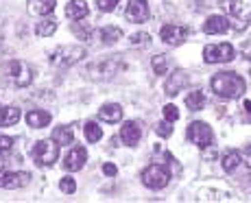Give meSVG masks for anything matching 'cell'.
Here are the masks:
<instances>
[{"mask_svg": "<svg viewBox=\"0 0 251 203\" xmlns=\"http://www.w3.org/2000/svg\"><path fill=\"white\" fill-rule=\"evenodd\" d=\"M59 188H61V192H66V195H75L76 181L72 179V177H64V179L59 181Z\"/></svg>", "mask_w": 251, "mask_h": 203, "instance_id": "obj_28", "label": "cell"}, {"mask_svg": "<svg viewBox=\"0 0 251 203\" xmlns=\"http://www.w3.org/2000/svg\"><path fill=\"white\" fill-rule=\"evenodd\" d=\"M55 31H57V20H52V18H48V20L40 22V24L35 26V33H37L40 37H50Z\"/></svg>", "mask_w": 251, "mask_h": 203, "instance_id": "obj_25", "label": "cell"}, {"mask_svg": "<svg viewBox=\"0 0 251 203\" xmlns=\"http://www.w3.org/2000/svg\"><path fill=\"white\" fill-rule=\"evenodd\" d=\"M240 162H243V157H240L238 151H227L223 155V171L225 173H234L236 168H238Z\"/></svg>", "mask_w": 251, "mask_h": 203, "instance_id": "obj_24", "label": "cell"}, {"mask_svg": "<svg viewBox=\"0 0 251 203\" xmlns=\"http://www.w3.org/2000/svg\"><path fill=\"white\" fill-rule=\"evenodd\" d=\"M52 140L57 144H72L75 142V131H72V127H57L52 131Z\"/></svg>", "mask_w": 251, "mask_h": 203, "instance_id": "obj_23", "label": "cell"}, {"mask_svg": "<svg viewBox=\"0 0 251 203\" xmlns=\"http://www.w3.org/2000/svg\"><path fill=\"white\" fill-rule=\"evenodd\" d=\"M72 31H75L76 35L81 37V40H88V37H90V31H85V28H81L79 24H75V26H72Z\"/></svg>", "mask_w": 251, "mask_h": 203, "instance_id": "obj_34", "label": "cell"}, {"mask_svg": "<svg viewBox=\"0 0 251 203\" xmlns=\"http://www.w3.org/2000/svg\"><path fill=\"white\" fill-rule=\"evenodd\" d=\"M20 120V109L16 107H0V127H11Z\"/></svg>", "mask_w": 251, "mask_h": 203, "instance_id": "obj_20", "label": "cell"}, {"mask_svg": "<svg viewBox=\"0 0 251 203\" xmlns=\"http://www.w3.org/2000/svg\"><path fill=\"white\" fill-rule=\"evenodd\" d=\"M13 144V138H4V135H0V151H9Z\"/></svg>", "mask_w": 251, "mask_h": 203, "instance_id": "obj_33", "label": "cell"}, {"mask_svg": "<svg viewBox=\"0 0 251 203\" xmlns=\"http://www.w3.org/2000/svg\"><path fill=\"white\" fill-rule=\"evenodd\" d=\"M249 18H251V16H249Z\"/></svg>", "mask_w": 251, "mask_h": 203, "instance_id": "obj_39", "label": "cell"}, {"mask_svg": "<svg viewBox=\"0 0 251 203\" xmlns=\"http://www.w3.org/2000/svg\"><path fill=\"white\" fill-rule=\"evenodd\" d=\"M186 85H188V75L181 70H175L168 76L166 85H164V92H166L168 96H175V94H179V90H183Z\"/></svg>", "mask_w": 251, "mask_h": 203, "instance_id": "obj_14", "label": "cell"}, {"mask_svg": "<svg viewBox=\"0 0 251 203\" xmlns=\"http://www.w3.org/2000/svg\"><path fill=\"white\" fill-rule=\"evenodd\" d=\"M236 51L231 44H210L203 48V59L205 64H227V61L234 59Z\"/></svg>", "mask_w": 251, "mask_h": 203, "instance_id": "obj_6", "label": "cell"}, {"mask_svg": "<svg viewBox=\"0 0 251 203\" xmlns=\"http://www.w3.org/2000/svg\"><path fill=\"white\" fill-rule=\"evenodd\" d=\"M123 68H125V64L120 61V55H116V57H112V59H105V61H100V64H96L94 68H90V70H94V72L100 70L99 76L107 79V76H114L118 70H123Z\"/></svg>", "mask_w": 251, "mask_h": 203, "instance_id": "obj_13", "label": "cell"}, {"mask_svg": "<svg viewBox=\"0 0 251 203\" xmlns=\"http://www.w3.org/2000/svg\"><path fill=\"white\" fill-rule=\"evenodd\" d=\"M26 125L33 129H44L50 125V114L42 112V109H33V112L26 114Z\"/></svg>", "mask_w": 251, "mask_h": 203, "instance_id": "obj_19", "label": "cell"}, {"mask_svg": "<svg viewBox=\"0 0 251 203\" xmlns=\"http://www.w3.org/2000/svg\"><path fill=\"white\" fill-rule=\"evenodd\" d=\"M210 85L214 90V94L221 96V99H240L247 92L245 79L236 72H219V75L212 76Z\"/></svg>", "mask_w": 251, "mask_h": 203, "instance_id": "obj_1", "label": "cell"}, {"mask_svg": "<svg viewBox=\"0 0 251 203\" xmlns=\"http://www.w3.org/2000/svg\"><path fill=\"white\" fill-rule=\"evenodd\" d=\"M151 44V35L149 33H136L131 37V46H149Z\"/></svg>", "mask_w": 251, "mask_h": 203, "instance_id": "obj_29", "label": "cell"}, {"mask_svg": "<svg viewBox=\"0 0 251 203\" xmlns=\"http://www.w3.org/2000/svg\"><path fill=\"white\" fill-rule=\"evenodd\" d=\"M85 162H88V151H85L83 147H75V149H70V153L66 155L64 168L66 171H81Z\"/></svg>", "mask_w": 251, "mask_h": 203, "instance_id": "obj_12", "label": "cell"}, {"mask_svg": "<svg viewBox=\"0 0 251 203\" xmlns=\"http://www.w3.org/2000/svg\"><path fill=\"white\" fill-rule=\"evenodd\" d=\"M160 35L168 46H179L181 42L186 40L188 31L183 26H177V24H164V26L160 28Z\"/></svg>", "mask_w": 251, "mask_h": 203, "instance_id": "obj_8", "label": "cell"}, {"mask_svg": "<svg viewBox=\"0 0 251 203\" xmlns=\"http://www.w3.org/2000/svg\"><path fill=\"white\" fill-rule=\"evenodd\" d=\"M99 118L105 120V123H120L123 118V107L118 103H107L99 109Z\"/></svg>", "mask_w": 251, "mask_h": 203, "instance_id": "obj_18", "label": "cell"}, {"mask_svg": "<svg viewBox=\"0 0 251 203\" xmlns=\"http://www.w3.org/2000/svg\"><path fill=\"white\" fill-rule=\"evenodd\" d=\"M85 138H88V142H99L100 138H103V131H100L99 123H90L85 125Z\"/></svg>", "mask_w": 251, "mask_h": 203, "instance_id": "obj_26", "label": "cell"}, {"mask_svg": "<svg viewBox=\"0 0 251 203\" xmlns=\"http://www.w3.org/2000/svg\"><path fill=\"white\" fill-rule=\"evenodd\" d=\"M186 107L188 109H192V112H199V109H203L205 107V96H203V92H190V94L186 96Z\"/></svg>", "mask_w": 251, "mask_h": 203, "instance_id": "obj_22", "label": "cell"}, {"mask_svg": "<svg viewBox=\"0 0 251 203\" xmlns=\"http://www.w3.org/2000/svg\"><path fill=\"white\" fill-rule=\"evenodd\" d=\"M7 72L16 79V85H20V88H26L28 83H31V70H28V66L24 64V61H9L7 64Z\"/></svg>", "mask_w": 251, "mask_h": 203, "instance_id": "obj_7", "label": "cell"}, {"mask_svg": "<svg viewBox=\"0 0 251 203\" xmlns=\"http://www.w3.org/2000/svg\"><path fill=\"white\" fill-rule=\"evenodd\" d=\"M243 55L247 57V59H251V42H249V44H245V46H243Z\"/></svg>", "mask_w": 251, "mask_h": 203, "instance_id": "obj_38", "label": "cell"}, {"mask_svg": "<svg viewBox=\"0 0 251 203\" xmlns=\"http://www.w3.org/2000/svg\"><path fill=\"white\" fill-rule=\"evenodd\" d=\"M168 179H171V173L166 171V166L162 164H151L142 171V183L151 190H162V188L168 186Z\"/></svg>", "mask_w": 251, "mask_h": 203, "instance_id": "obj_3", "label": "cell"}, {"mask_svg": "<svg viewBox=\"0 0 251 203\" xmlns=\"http://www.w3.org/2000/svg\"><path fill=\"white\" fill-rule=\"evenodd\" d=\"M85 57V48L83 46H59L57 51H52L50 55V64L59 66V68H68L75 61L83 59Z\"/></svg>", "mask_w": 251, "mask_h": 203, "instance_id": "obj_4", "label": "cell"}, {"mask_svg": "<svg viewBox=\"0 0 251 203\" xmlns=\"http://www.w3.org/2000/svg\"><path fill=\"white\" fill-rule=\"evenodd\" d=\"M57 7V0H28V13L33 16H48Z\"/></svg>", "mask_w": 251, "mask_h": 203, "instance_id": "obj_17", "label": "cell"}, {"mask_svg": "<svg viewBox=\"0 0 251 203\" xmlns=\"http://www.w3.org/2000/svg\"><path fill=\"white\" fill-rule=\"evenodd\" d=\"M31 175L28 173H11V171H0V188H7V190H13V188H22L26 186Z\"/></svg>", "mask_w": 251, "mask_h": 203, "instance_id": "obj_9", "label": "cell"}, {"mask_svg": "<svg viewBox=\"0 0 251 203\" xmlns=\"http://www.w3.org/2000/svg\"><path fill=\"white\" fill-rule=\"evenodd\" d=\"M186 133H188V140L195 142L197 147H201V149L212 147V142H214V131L207 127V123H201V120H195V123L188 125Z\"/></svg>", "mask_w": 251, "mask_h": 203, "instance_id": "obj_5", "label": "cell"}, {"mask_svg": "<svg viewBox=\"0 0 251 203\" xmlns=\"http://www.w3.org/2000/svg\"><path fill=\"white\" fill-rule=\"evenodd\" d=\"M149 13L151 11H149L147 0H129L125 16L131 22H144V20H149Z\"/></svg>", "mask_w": 251, "mask_h": 203, "instance_id": "obj_10", "label": "cell"}, {"mask_svg": "<svg viewBox=\"0 0 251 203\" xmlns=\"http://www.w3.org/2000/svg\"><path fill=\"white\" fill-rule=\"evenodd\" d=\"M103 173H105L107 177H114L116 173H118V168H116L114 164H105V166H103Z\"/></svg>", "mask_w": 251, "mask_h": 203, "instance_id": "obj_35", "label": "cell"}, {"mask_svg": "<svg viewBox=\"0 0 251 203\" xmlns=\"http://www.w3.org/2000/svg\"><path fill=\"white\" fill-rule=\"evenodd\" d=\"M99 37L103 44H116V42L123 37V31H120L118 26H103L99 31Z\"/></svg>", "mask_w": 251, "mask_h": 203, "instance_id": "obj_21", "label": "cell"}, {"mask_svg": "<svg viewBox=\"0 0 251 203\" xmlns=\"http://www.w3.org/2000/svg\"><path fill=\"white\" fill-rule=\"evenodd\" d=\"M96 4H99V9L100 11H114L116 9V4H118V0H96Z\"/></svg>", "mask_w": 251, "mask_h": 203, "instance_id": "obj_31", "label": "cell"}, {"mask_svg": "<svg viewBox=\"0 0 251 203\" xmlns=\"http://www.w3.org/2000/svg\"><path fill=\"white\" fill-rule=\"evenodd\" d=\"M153 70H155V75H166V70H168L166 55H155L153 57Z\"/></svg>", "mask_w": 251, "mask_h": 203, "instance_id": "obj_27", "label": "cell"}, {"mask_svg": "<svg viewBox=\"0 0 251 203\" xmlns=\"http://www.w3.org/2000/svg\"><path fill=\"white\" fill-rule=\"evenodd\" d=\"M203 31L207 35H221L229 31V20L225 16H210L203 24Z\"/></svg>", "mask_w": 251, "mask_h": 203, "instance_id": "obj_15", "label": "cell"}, {"mask_svg": "<svg viewBox=\"0 0 251 203\" xmlns=\"http://www.w3.org/2000/svg\"><path fill=\"white\" fill-rule=\"evenodd\" d=\"M90 7L85 4V0H70L68 4H66V16L70 18V20H83L85 16H88Z\"/></svg>", "mask_w": 251, "mask_h": 203, "instance_id": "obj_16", "label": "cell"}, {"mask_svg": "<svg viewBox=\"0 0 251 203\" xmlns=\"http://www.w3.org/2000/svg\"><path fill=\"white\" fill-rule=\"evenodd\" d=\"M164 118H166L168 123H175V120H179V109H177L175 105H166V107H164Z\"/></svg>", "mask_w": 251, "mask_h": 203, "instance_id": "obj_30", "label": "cell"}, {"mask_svg": "<svg viewBox=\"0 0 251 203\" xmlns=\"http://www.w3.org/2000/svg\"><path fill=\"white\" fill-rule=\"evenodd\" d=\"M140 138H142V129H140V125L133 123V120H127V123L120 127V140H123L127 147H136L140 142Z\"/></svg>", "mask_w": 251, "mask_h": 203, "instance_id": "obj_11", "label": "cell"}, {"mask_svg": "<svg viewBox=\"0 0 251 203\" xmlns=\"http://www.w3.org/2000/svg\"><path fill=\"white\" fill-rule=\"evenodd\" d=\"M31 155L37 166H52L59 157V144L55 140H40V142H35Z\"/></svg>", "mask_w": 251, "mask_h": 203, "instance_id": "obj_2", "label": "cell"}, {"mask_svg": "<svg viewBox=\"0 0 251 203\" xmlns=\"http://www.w3.org/2000/svg\"><path fill=\"white\" fill-rule=\"evenodd\" d=\"M243 157H245V164H247V166L251 168V144L243 151Z\"/></svg>", "mask_w": 251, "mask_h": 203, "instance_id": "obj_36", "label": "cell"}, {"mask_svg": "<svg viewBox=\"0 0 251 203\" xmlns=\"http://www.w3.org/2000/svg\"><path fill=\"white\" fill-rule=\"evenodd\" d=\"M243 109H245V114H247V118L251 120V101H243Z\"/></svg>", "mask_w": 251, "mask_h": 203, "instance_id": "obj_37", "label": "cell"}, {"mask_svg": "<svg viewBox=\"0 0 251 203\" xmlns=\"http://www.w3.org/2000/svg\"><path fill=\"white\" fill-rule=\"evenodd\" d=\"M155 131H157V135H162V138H168V135L173 133V127H171V123L166 120V123H160V125H157Z\"/></svg>", "mask_w": 251, "mask_h": 203, "instance_id": "obj_32", "label": "cell"}]
</instances>
